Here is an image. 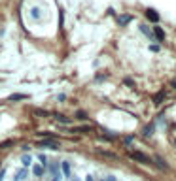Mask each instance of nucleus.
Segmentation results:
<instances>
[{"label":"nucleus","mask_w":176,"mask_h":181,"mask_svg":"<svg viewBox=\"0 0 176 181\" xmlns=\"http://www.w3.org/2000/svg\"><path fill=\"white\" fill-rule=\"evenodd\" d=\"M129 157L133 158V161H138V162H142V164H150V157L144 155V153H140V151H131L129 153Z\"/></svg>","instance_id":"1"},{"label":"nucleus","mask_w":176,"mask_h":181,"mask_svg":"<svg viewBox=\"0 0 176 181\" xmlns=\"http://www.w3.org/2000/svg\"><path fill=\"white\" fill-rule=\"evenodd\" d=\"M38 147H47V149H59V143H57V142H51V138H49V140L38 142Z\"/></svg>","instance_id":"2"},{"label":"nucleus","mask_w":176,"mask_h":181,"mask_svg":"<svg viewBox=\"0 0 176 181\" xmlns=\"http://www.w3.org/2000/svg\"><path fill=\"white\" fill-rule=\"evenodd\" d=\"M146 17L152 21V23H159V13L155 10H152V8H148L146 10Z\"/></svg>","instance_id":"3"},{"label":"nucleus","mask_w":176,"mask_h":181,"mask_svg":"<svg viewBox=\"0 0 176 181\" xmlns=\"http://www.w3.org/2000/svg\"><path fill=\"white\" fill-rule=\"evenodd\" d=\"M153 38L159 40V41L165 40V32H163V29H161V26H153Z\"/></svg>","instance_id":"4"},{"label":"nucleus","mask_w":176,"mask_h":181,"mask_svg":"<svg viewBox=\"0 0 176 181\" xmlns=\"http://www.w3.org/2000/svg\"><path fill=\"white\" fill-rule=\"evenodd\" d=\"M131 21H133V15H119V17H117L119 26H125L127 23H131Z\"/></svg>","instance_id":"5"},{"label":"nucleus","mask_w":176,"mask_h":181,"mask_svg":"<svg viewBox=\"0 0 176 181\" xmlns=\"http://www.w3.org/2000/svg\"><path fill=\"white\" fill-rule=\"evenodd\" d=\"M53 119L59 121L61 124H70V119H68V117H65V115H61V113H53Z\"/></svg>","instance_id":"6"},{"label":"nucleus","mask_w":176,"mask_h":181,"mask_svg":"<svg viewBox=\"0 0 176 181\" xmlns=\"http://www.w3.org/2000/svg\"><path fill=\"white\" fill-rule=\"evenodd\" d=\"M32 173L36 177H42V176H44V166H42V164H34L32 166Z\"/></svg>","instance_id":"7"},{"label":"nucleus","mask_w":176,"mask_h":181,"mask_svg":"<svg viewBox=\"0 0 176 181\" xmlns=\"http://www.w3.org/2000/svg\"><path fill=\"white\" fill-rule=\"evenodd\" d=\"M61 170H62V176H65V177H70V162L68 161L61 162Z\"/></svg>","instance_id":"8"},{"label":"nucleus","mask_w":176,"mask_h":181,"mask_svg":"<svg viewBox=\"0 0 176 181\" xmlns=\"http://www.w3.org/2000/svg\"><path fill=\"white\" fill-rule=\"evenodd\" d=\"M93 130V127H74L72 132H76V134H85V132H91Z\"/></svg>","instance_id":"9"},{"label":"nucleus","mask_w":176,"mask_h":181,"mask_svg":"<svg viewBox=\"0 0 176 181\" xmlns=\"http://www.w3.org/2000/svg\"><path fill=\"white\" fill-rule=\"evenodd\" d=\"M153 130H155V124H153V123H152V124H148V127L144 128V132H142V134H144L146 138H150V136L153 134Z\"/></svg>","instance_id":"10"},{"label":"nucleus","mask_w":176,"mask_h":181,"mask_svg":"<svg viewBox=\"0 0 176 181\" xmlns=\"http://www.w3.org/2000/svg\"><path fill=\"white\" fill-rule=\"evenodd\" d=\"M140 30H142V34H146V36L150 38V40H153V32L148 29V25H140Z\"/></svg>","instance_id":"11"},{"label":"nucleus","mask_w":176,"mask_h":181,"mask_svg":"<svg viewBox=\"0 0 176 181\" xmlns=\"http://www.w3.org/2000/svg\"><path fill=\"white\" fill-rule=\"evenodd\" d=\"M23 179H27V170H25V168L19 170V172L15 173V181H23Z\"/></svg>","instance_id":"12"},{"label":"nucleus","mask_w":176,"mask_h":181,"mask_svg":"<svg viewBox=\"0 0 176 181\" xmlns=\"http://www.w3.org/2000/svg\"><path fill=\"white\" fill-rule=\"evenodd\" d=\"M25 98H29V94H21V93H17V94H11L8 100H25Z\"/></svg>","instance_id":"13"},{"label":"nucleus","mask_w":176,"mask_h":181,"mask_svg":"<svg viewBox=\"0 0 176 181\" xmlns=\"http://www.w3.org/2000/svg\"><path fill=\"white\" fill-rule=\"evenodd\" d=\"M21 162H23V166H30V157L29 155H23V157H21Z\"/></svg>","instance_id":"14"},{"label":"nucleus","mask_w":176,"mask_h":181,"mask_svg":"<svg viewBox=\"0 0 176 181\" xmlns=\"http://www.w3.org/2000/svg\"><path fill=\"white\" fill-rule=\"evenodd\" d=\"M30 15H32L34 19H38V17H40V10H38V8H32V10H30Z\"/></svg>","instance_id":"15"},{"label":"nucleus","mask_w":176,"mask_h":181,"mask_svg":"<svg viewBox=\"0 0 176 181\" xmlns=\"http://www.w3.org/2000/svg\"><path fill=\"white\" fill-rule=\"evenodd\" d=\"M76 117H78V119H82V121H85V119H87V113H85V111H78V113H76Z\"/></svg>","instance_id":"16"},{"label":"nucleus","mask_w":176,"mask_h":181,"mask_svg":"<svg viewBox=\"0 0 176 181\" xmlns=\"http://www.w3.org/2000/svg\"><path fill=\"white\" fill-rule=\"evenodd\" d=\"M13 143V140H8V142H4V143H0V149H6V147H10V145Z\"/></svg>","instance_id":"17"},{"label":"nucleus","mask_w":176,"mask_h":181,"mask_svg":"<svg viewBox=\"0 0 176 181\" xmlns=\"http://www.w3.org/2000/svg\"><path fill=\"white\" fill-rule=\"evenodd\" d=\"M38 158H40L42 166H46V164H47V158H46V155H38Z\"/></svg>","instance_id":"18"},{"label":"nucleus","mask_w":176,"mask_h":181,"mask_svg":"<svg viewBox=\"0 0 176 181\" xmlns=\"http://www.w3.org/2000/svg\"><path fill=\"white\" fill-rule=\"evenodd\" d=\"M155 161H157V164H159V168H163V170H165V168H167V164H165V162H163V161H161V158H159V157H157V158H155Z\"/></svg>","instance_id":"19"},{"label":"nucleus","mask_w":176,"mask_h":181,"mask_svg":"<svg viewBox=\"0 0 176 181\" xmlns=\"http://www.w3.org/2000/svg\"><path fill=\"white\" fill-rule=\"evenodd\" d=\"M150 51H153V53H155V51H159V45H157V44H153V45H150Z\"/></svg>","instance_id":"20"},{"label":"nucleus","mask_w":176,"mask_h":181,"mask_svg":"<svg viewBox=\"0 0 176 181\" xmlns=\"http://www.w3.org/2000/svg\"><path fill=\"white\" fill-rule=\"evenodd\" d=\"M133 142V136H127V138H125V145H129Z\"/></svg>","instance_id":"21"},{"label":"nucleus","mask_w":176,"mask_h":181,"mask_svg":"<svg viewBox=\"0 0 176 181\" xmlns=\"http://www.w3.org/2000/svg\"><path fill=\"white\" fill-rule=\"evenodd\" d=\"M4 176H6V170H0V181L4 179Z\"/></svg>","instance_id":"22"},{"label":"nucleus","mask_w":176,"mask_h":181,"mask_svg":"<svg viewBox=\"0 0 176 181\" xmlns=\"http://www.w3.org/2000/svg\"><path fill=\"white\" fill-rule=\"evenodd\" d=\"M106 181H116V177H114V176H108V177H106Z\"/></svg>","instance_id":"23"},{"label":"nucleus","mask_w":176,"mask_h":181,"mask_svg":"<svg viewBox=\"0 0 176 181\" xmlns=\"http://www.w3.org/2000/svg\"><path fill=\"white\" fill-rule=\"evenodd\" d=\"M53 181H61V176H53Z\"/></svg>","instance_id":"24"},{"label":"nucleus","mask_w":176,"mask_h":181,"mask_svg":"<svg viewBox=\"0 0 176 181\" xmlns=\"http://www.w3.org/2000/svg\"><path fill=\"white\" fill-rule=\"evenodd\" d=\"M85 181H93V176H87V177H85Z\"/></svg>","instance_id":"25"},{"label":"nucleus","mask_w":176,"mask_h":181,"mask_svg":"<svg viewBox=\"0 0 176 181\" xmlns=\"http://www.w3.org/2000/svg\"><path fill=\"white\" fill-rule=\"evenodd\" d=\"M172 87H174V89H176V81H172Z\"/></svg>","instance_id":"26"},{"label":"nucleus","mask_w":176,"mask_h":181,"mask_svg":"<svg viewBox=\"0 0 176 181\" xmlns=\"http://www.w3.org/2000/svg\"><path fill=\"white\" fill-rule=\"evenodd\" d=\"M102 181H104V179H102Z\"/></svg>","instance_id":"27"}]
</instances>
